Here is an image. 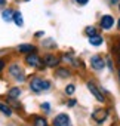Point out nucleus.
Returning <instances> with one entry per match:
<instances>
[{
  "instance_id": "obj_1",
  "label": "nucleus",
  "mask_w": 120,
  "mask_h": 126,
  "mask_svg": "<svg viewBox=\"0 0 120 126\" xmlns=\"http://www.w3.org/2000/svg\"><path fill=\"white\" fill-rule=\"evenodd\" d=\"M8 74L12 80H15L16 83H24L27 80V76H25V71H24V67H21V64L18 62H12V64L8 65Z\"/></svg>"
},
{
  "instance_id": "obj_2",
  "label": "nucleus",
  "mask_w": 120,
  "mask_h": 126,
  "mask_svg": "<svg viewBox=\"0 0 120 126\" xmlns=\"http://www.w3.org/2000/svg\"><path fill=\"white\" fill-rule=\"evenodd\" d=\"M28 88H30V91L34 92V94H42V92L50 89V82L46 80V79H42V77H37V76H36V77H33V79L30 80Z\"/></svg>"
},
{
  "instance_id": "obj_3",
  "label": "nucleus",
  "mask_w": 120,
  "mask_h": 126,
  "mask_svg": "<svg viewBox=\"0 0 120 126\" xmlns=\"http://www.w3.org/2000/svg\"><path fill=\"white\" fill-rule=\"evenodd\" d=\"M24 62H25V65H28V67H33V68H39V70H43V67H45L43 61H42V58H40V56H39L36 52L25 55V58H24Z\"/></svg>"
},
{
  "instance_id": "obj_4",
  "label": "nucleus",
  "mask_w": 120,
  "mask_h": 126,
  "mask_svg": "<svg viewBox=\"0 0 120 126\" xmlns=\"http://www.w3.org/2000/svg\"><path fill=\"white\" fill-rule=\"evenodd\" d=\"M21 95H22V89H21L19 86H12V88H9L8 92H6V101H9V102L16 101ZM9 102H8V104H9Z\"/></svg>"
},
{
  "instance_id": "obj_5",
  "label": "nucleus",
  "mask_w": 120,
  "mask_h": 126,
  "mask_svg": "<svg viewBox=\"0 0 120 126\" xmlns=\"http://www.w3.org/2000/svg\"><path fill=\"white\" fill-rule=\"evenodd\" d=\"M53 126H70V117L65 113H59L53 120H52Z\"/></svg>"
},
{
  "instance_id": "obj_6",
  "label": "nucleus",
  "mask_w": 120,
  "mask_h": 126,
  "mask_svg": "<svg viewBox=\"0 0 120 126\" xmlns=\"http://www.w3.org/2000/svg\"><path fill=\"white\" fill-rule=\"evenodd\" d=\"M90 67L93 70H102L105 67V61L101 55H93L90 56Z\"/></svg>"
},
{
  "instance_id": "obj_7",
  "label": "nucleus",
  "mask_w": 120,
  "mask_h": 126,
  "mask_svg": "<svg viewBox=\"0 0 120 126\" xmlns=\"http://www.w3.org/2000/svg\"><path fill=\"white\" fill-rule=\"evenodd\" d=\"M16 50L19 53H22V55H28V53L36 52V46L31 45V43H21V45L16 46Z\"/></svg>"
},
{
  "instance_id": "obj_8",
  "label": "nucleus",
  "mask_w": 120,
  "mask_h": 126,
  "mask_svg": "<svg viewBox=\"0 0 120 126\" xmlns=\"http://www.w3.org/2000/svg\"><path fill=\"white\" fill-rule=\"evenodd\" d=\"M42 61H43V64H45L46 67H56V65L59 64V58L55 56V55H52V53L45 55V58H43Z\"/></svg>"
},
{
  "instance_id": "obj_9",
  "label": "nucleus",
  "mask_w": 120,
  "mask_h": 126,
  "mask_svg": "<svg viewBox=\"0 0 120 126\" xmlns=\"http://www.w3.org/2000/svg\"><path fill=\"white\" fill-rule=\"evenodd\" d=\"M0 114H3L5 117H12L14 116V110L11 107V104L5 102V101H0Z\"/></svg>"
},
{
  "instance_id": "obj_10",
  "label": "nucleus",
  "mask_w": 120,
  "mask_h": 126,
  "mask_svg": "<svg viewBox=\"0 0 120 126\" xmlns=\"http://www.w3.org/2000/svg\"><path fill=\"white\" fill-rule=\"evenodd\" d=\"M99 25H101V28H104V30H110V28L114 25V18H113L111 15H104V16L101 18V21H99Z\"/></svg>"
},
{
  "instance_id": "obj_11",
  "label": "nucleus",
  "mask_w": 120,
  "mask_h": 126,
  "mask_svg": "<svg viewBox=\"0 0 120 126\" xmlns=\"http://www.w3.org/2000/svg\"><path fill=\"white\" fill-rule=\"evenodd\" d=\"M107 117H108V111H107V110H96V111L92 114V119H93L98 125H101Z\"/></svg>"
},
{
  "instance_id": "obj_12",
  "label": "nucleus",
  "mask_w": 120,
  "mask_h": 126,
  "mask_svg": "<svg viewBox=\"0 0 120 126\" xmlns=\"http://www.w3.org/2000/svg\"><path fill=\"white\" fill-rule=\"evenodd\" d=\"M88 89L95 95V98L98 99V101H101V102H104V95H102V92H99V89L95 86V83H92V82H88Z\"/></svg>"
},
{
  "instance_id": "obj_13",
  "label": "nucleus",
  "mask_w": 120,
  "mask_h": 126,
  "mask_svg": "<svg viewBox=\"0 0 120 126\" xmlns=\"http://www.w3.org/2000/svg\"><path fill=\"white\" fill-rule=\"evenodd\" d=\"M12 15H14V9L12 8H5L2 9V19L5 22H12Z\"/></svg>"
},
{
  "instance_id": "obj_14",
  "label": "nucleus",
  "mask_w": 120,
  "mask_h": 126,
  "mask_svg": "<svg viewBox=\"0 0 120 126\" xmlns=\"http://www.w3.org/2000/svg\"><path fill=\"white\" fill-rule=\"evenodd\" d=\"M12 22L18 27H22L24 25V18H22V14L19 11H14V15H12Z\"/></svg>"
},
{
  "instance_id": "obj_15",
  "label": "nucleus",
  "mask_w": 120,
  "mask_h": 126,
  "mask_svg": "<svg viewBox=\"0 0 120 126\" xmlns=\"http://www.w3.org/2000/svg\"><path fill=\"white\" fill-rule=\"evenodd\" d=\"M33 126H49V123H47V120H46L45 117L36 116V117L33 119Z\"/></svg>"
},
{
  "instance_id": "obj_16",
  "label": "nucleus",
  "mask_w": 120,
  "mask_h": 126,
  "mask_svg": "<svg viewBox=\"0 0 120 126\" xmlns=\"http://www.w3.org/2000/svg\"><path fill=\"white\" fill-rule=\"evenodd\" d=\"M89 43H90L92 46H99V45L104 43V39H102L99 34H96V36H90V37H89Z\"/></svg>"
},
{
  "instance_id": "obj_17",
  "label": "nucleus",
  "mask_w": 120,
  "mask_h": 126,
  "mask_svg": "<svg viewBox=\"0 0 120 126\" xmlns=\"http://www.w3.org/2000/svg\"><path fill=\"white\" fill-rule=\"evenodd\" d=\"M55 74H56L58 77H62V79H67V77H70V71H68L67 68H64V67H59V68L55 71Z\"/></svg>"
},
{
  "instance_id": "obj_18",
  "label": "nucleus",
  "mask_w": 120,
  "mask_h": 126,
  "mask_svg": "<svg viewBox=\"0 0 120 126\" xmlns=\"http://www.w3.org/2000/svg\"><path fill=\"white\" fill-rule=\"evenodd\" d=\"M86 34L90 37V36H96V34H98V31H96V28H95V27H86Z\"/></svg>"
},
{
  "instance_id": "obj_19",
  "label": "nucleus",
  "mask_w": 120,
  "mask_h": 126,
  "mask_svg": "<svg viewBox=\"0 0 120 126\" xmlns=\"http://www.w3.org/2000/svg\"><path fill=\"white\" fill-rule=\"evenodd\" d=\"M8 67V62H6V58H0V74L5 71V68Z\"/></svg>"
},
{
  "instance_id": "obj_20",
  "label": "nucleus",
  "mask_w": 120,
  "mask_h": 126,
  "mask_svg": "<svg viewBox=\"0 0 120 126\" xmlns=\"http://www.w3.org/2000/svg\"><path fill=\"white\" fill-rule=\"evenodd\" d=\"M74 91H76V86H74V85H68V86L65 88V94H67V95H73Z\"/></svg>"
},
{
  "instance_id": "obj_21",
  "label": "nucleus",
  "mask_w": 120,
  "mask_h": 126,
  "mask_svg": "<svg viewBox=\"0 0 120 126\" xmlns=\"http://www.w3.org/2000/svg\"><path fill=\"white\" fill-rule=\"evenodd\" d=\"M43 46H46V47H56V45H53V40H47Z\"/></svg>"
},
{
  "instance_id": "obj_22",
  "label": "nucleus",
  "mask_w": 120,
  "mask_h": 126,
  "mask_svg": "<svg viewBox=\"0 0 120 126\" xmlns=\"http://www.w3.org/2000/svg\"><path fill=\"white\" fill-rule=\"evenodd\" d=\"M42 110H45V111H49V110H50V105H49V102H43V104H42Z\"/></svg>"
},
{
  "instance_id": "obj_23",
  "label": "nucleus",
  "mask_w": 120,
  "mask_h": 126,
  "mask_svg": "<svg viewBox=\"0 0 120 126\" xmlns=\"http://www.w3.org/2000/svg\"><path fill=\"white\" fill-rule=\"evenodd\" d=\"M8 5V0H0V9H5Z\"/></svg>"
},
{
  "instance_id": "obj_24",
  "label": "nucleus",
  "mask_w": 120,
  "mask_h": 126,
  "mask_svg": "<svg viewBox=\"0 0 120 126\" xmlns=\"http://www.w3.org/2000/svg\"><path fill=\"white\" fill-rule=\"evenodd\" d=\"M76 102H77L76 99H70V101H68V107H74V105H76Z\"/></svg>"
},
{
  "instance_id": "obj_25",
  "label": "nucleus",
  "mask_w": 120,
  "mask_h": 126,
  "mask_svg": "<svg viewBox=\"0 0 120 126\" xmlns=\"http://www.w3.org/2000/svg\"><path fill=\"white\" fill-rule=\"evenodd\" d=\"M76 2H77L79 5H86V3L89 2V0H76Z\"/></svg>"
},
{
  "instance_id": "obj_26",
  "label": "nucleus",
  "mask_w": 120,
  "mask_h": 126,
  "mask_svg": "<svg viewBox=\"0 0 120 126\" xmlns=\"http://www.w3.org/2000/svg\"><path fill=\"white\" fill-rule=\"evenodd\" d=\"M34 36H36V37H42V36H45V31H39V33H36Z\"/></svg>"
},
{
  "instance_id": "obj_27",
  "label": "nucleus",
  "mask_w": 120,
  "mask_h": 126,
  "mask_svg": "<svg viewBox=\"0 0 120 126\" xmlns=\"http://www.w3.org/2000/svg\"><path fill=\"white\" fill-rule=\"evenodd\" d=\"M108 2H110V3H111V5H117V3H119V2H120V0H108Z\"/></svg>"
},
{
  "instance_id": "obj_28",
  "label": "nucleus",
  "mask_w": 120,
  "mask_h": 126,
  "mask_svg": "<svg viewBox=\"0 0 120 126\" xmlns=\"http://www.w3.org/2000/svg\"><path fill=\"white\" fill-rule=\"evenodd\" d=\"M117 28L120 30V18H119V22H117Z\"/></svg>"
},
{
  "instance_id": "obj_29",
  "label": "nucleus",
  "mask_w": 120,
  "mask_h": 126,
  "mask_svg": "<svg viewBox=\"0 0 120 126\" xmlns=\"http://www.w3.org/2000/svg\"><path fill=\"white\" fill-rule=\"evenodd\" d=\"M119 80H120V70H119Z\"/></svg>"
},
{
  "instance_id": "obj_30",
  "label": "nucleus",
  "mask_w": 120,
  "mask_h": 126,
  "mask_svg": "<svg viewBox=\"0 0 120 126\" xmlns=\"http://www.w3.org/2000/svg\"><path fill=\"white\" fill-rule=\"evenodd\" d=\"M24 2H30V0H24Z\"/></svg>"
},
{
  "instance_id": "obj_31",
  "label": "nucleus",
  "mask_w": 120,
  "mask_h": 126,
  "mask_svg": "<svg viewBox=\"0 0 120 126\" xmlns=\"http://www.w3.org/2000/svg\"><path fill=\"white\" fill-rule=\"evenodd\" d=\"M119 11H120V5H119Z\"/></svg>"
}]
</instances>
